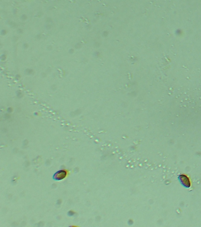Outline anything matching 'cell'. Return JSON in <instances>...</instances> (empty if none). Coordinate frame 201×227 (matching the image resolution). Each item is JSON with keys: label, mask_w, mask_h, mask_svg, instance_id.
Instances as JSON below:
<instances>
[{"label": "cell", "mask_w": 201, "mask_h": 227, "mask_svg": "<svg viewBox=\"0 0 201 227\" xmlns=\"http://www.w3.org/2000/svg\"><path fill=\"white\" fill-rule=\"evenodd\" d=\"M66 176V172L64 170H60V171L57 172L54 175V179L56 180V181H60V180L63 179Z\"/></svg>", "instance_id": "obj_2"}, {"label": "cell", "mask_w": 201, "mask_h": 227, "mask_svg": "<svg viewBox=\"0 0 201 227\" xmlns=\"http://www.w3.org/2000/svg\"><path fill=\"white\" fill-rule=\"evenodd\" d=\"M179 179L180 183L182 184V185H184L185 187H189L190 186V181H189L188 177L186 176L181 175L179 176Z\"/></svg>", "instance_id": "obj_1"}]
</instances>
